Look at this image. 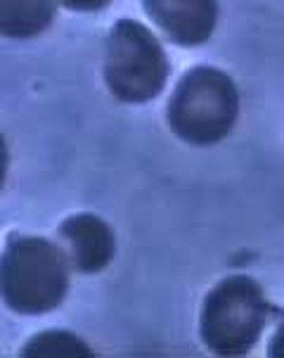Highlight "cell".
I'll use <instances>...</instances> for the list:
<instances>
[{"instance_id":"8992f818","label":"cell","mask_w":284,"mask_h":358,"mask_svg":"<svg viewBox=\"0 0 284 358\" xmlns=\"http://www.w3.org/2000/svg\"><path fill=\"white\" fill-rule=\"evenodd\" d=\"M59 247L64 250L71 268L78 273H100L114 259L112 228L93 214H76L59 228Z\"/></svg>"},{"instance_id":"6da1fadb","label":"cell","mask_w":284,"mask_h":358,"mask_svg":"<svg viewBox=\"0 0 284 358\" xmlns=\"http://www.w3.org/2000/svg\"><path fill=\"white\" fill-rule=\"evenodd\" d=\"M69 259L45 238L10 240L0 266V289L8 308L24 315L47 313L69 289Z\"/></svg>"},{"instance_id":"30bf717a","label":"cell","mask_w":284,"mask_h":358,"mask_svg":"<svg viewBox=\"0 0 284 358\" xmlns=\"http://www.w3.org/2000/svg\"><path fill=\"white\" fill-rule=\"evenodd\" d=\"M270 356L284 358V323L280 325V330L275 332V337L270 339Z\"/></svg>"},{"instance_id":"3957f363","label":"cell","mask_w":284,"mask_h":358,"mask_svg":"<svg viewBox=\"0 0 284 358\" xmlns=\"http://www.w3.org/2000/svg\"><path fill=\"white\" fill-rule=\"evenodd\" d=\"M268 323V301L256 280L232 275L209 292L199 318L204 344L221 356H241L256 347Z\"/></svg>"},{"instance_id":"52a82bcc","label":"cell","mask_w":284,"mask_h":358,"mask_svg":"<svg viewBox=\"0 0 284 358\" xmlns=\"http://www.w3.org/2000/svg\"><path fill=\"white\" fill-rule=\"evenodd\" d=\"M55 15V0H0V31L10 38H31L45 31Z\"/></svg>"},{"instance_id":"277c9868","label":"cell","mask_w":284,"mask_h":358,"mask_svg":"<svg viewBox=\"0 0 284 358\" xmlns=\"http://www.w3.org/2000/svg\"><path fill=\"white\" fill-rule=\"evenodd\" d=\"M105 78L121 102L156 98L168 78V59L156 36L140 22L121 20L107 38Z\"/></svg>"},{"instance_id":"9c48e42d","label":"cell","mask_w":284,"mask_h":358,"mask_svg":"<svg viewBox=\"0 0 284 358\" xmlns=\"http://www.w3.org/2000/svg\"><path fill=\"white\" fill-rule=\"evenodd\" d=\"M59 5H64L66 10H74V12H95L102 10L112 3V0H57Z\"/></svg>"},{"instance_id":"ba28073f","label":"cell","mask_w":284,"mask_h":358,"mask_svg":"<svg viewBox=\"0 0 284 358\" xmlns=\"http://www.w3.org/2000/svg\"><path fill=\"white\" fill-rule=\"evenodd\" d=\"M22 356H93V349H88L81 337L59 330L29 339V344L22 349Z\"/></svg>"},{"instance_id":"5b68a950","label":"cell","mask_w":284,"mask_h":358,"mask_svg":"<svg viewBox=\"0 0 284 358\" xmlns=\"http://www.w3.org/2000/svg\"><path fill=\"white\" fill-rule=\"evenodd\" d=\"M144 12L173 43L202 45L211 38L218 20L216 0H142Z\"/></svg>"},{"instance_id":"7a4b0ae2","label":"cell","mask_w":284,"mask_h":358,"mask_svg":"<svg viewBox=\"0 0 284 358\" xmlns=\"http://www.w3.org/2000/svg\"><path fill=\"white\" fill-rule=\"evenodd\" d=\"M239 114V93L232 78L214 66L187 71L168 102V124L192 145H214L232 131Z\"/></svg>"}]
</instances>
